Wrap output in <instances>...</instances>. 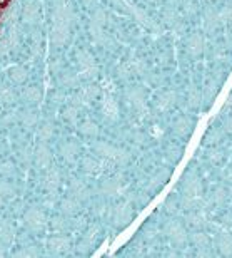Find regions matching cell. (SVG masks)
I'll list each match as a JSON object with an SVG mask.
<instances>
[{
  "label": "cell",
  "instance_id": "obj_1",
  "mask_svg": "<svg viewBox=\"0 0 232 258\" xmlns=\"http://www.w3.org/2000/svg\"><path fill=\"white\" fill-rule=\"evenodd\" d=\"M164 233L171 243L177 248H184V246L189 245V233L187 228H185L184 221H177V220H169L166 226H164Z\"/></svg>",
  "mask_w": 232,
  "mask_h": 258
},
{
  "label": "cell",
  "instance_id": "obj_2",
  "mask_svg": "<svg viewBox=\"0 0 232 258\" xmlns=\"http://www.w3.org/2000/svg\"><path fill=\"white\" fill-rule=\"evenodd\" d=\"M180 189L182 195L192 196V198H199L204 195V181L194 169H187L182 176V183H180Z\"/></svg>",
  "mask_w": 232,
  "mask_h": 258
},
{
  "label": "cell",
  "instance_id": "obj_3",
  "mask_svg": "<svg viewBox=\"0 0 232 258\" xmlns=\"http://www.w3.org/2000/svg\"><path fill=\"white\" fill-rule=\"evenodd\" d=\"M184 223L185 226H189V228H192V230H205V228H210L212 221L207 218V211L192 210V211H185Z\"/></svg>",
  "mask_w": 232,
  "mask_h": 258
},
{
  "label": "cell",
  "instance_id": "obj_4",
  "mask_svg": "<svg viewBox=\"0 0 232 258\" xmlns=\"http://www.w3.org/2000/svg\"><path fill=\"white\" fill-rule=\"evenodd\" d=\"M189 243H192L194 248H197L199 256L212 255V251H210V238H209V235L205 233V230H194L192 233L189 235Z\"/></svg>",
  "mask_w": 232,
  "mask_h": 258
},
{
  "label": "cell",
  "instance_id": "obj_5",
  "mask_svg": "<svg viewBox=\"0 0 232 258\" xmlns=\"http://www.w3.org/2000/svg\"><path fill=\"white\" fill-rule=\"evenodd\" d=\"M202 104L205 107H209L212 102L215 101V97H217L219 91H220V81L217 77H209L207 81L204 82L202 86Z\"/></svg>",
  "mask_w": 232,
  "mask_h": 258
},
{
  "label": "cell",
  "instance_id": "obj_6",
  "mask_svg": "<svg viewBox=\"0 0 232 258\" xmlns=\"http://www.w3.org/2000/svg\"><path fill=\"white\" fill-rule=\"evenodd\" d=\"M172 131H174V134L177 138L187 139L190 134H192V131H194V121L190 119L189 116L182 114L180 117H177V119H175L174 126H172Z\"/></svg>",
  "mask_w": 232,
  "mask_h": 258
},
{
  "label": "cell",
  "instance_id": "obj_7",
  "mask_svg": "<svg viewBox=\"0 0 232 258\" xmlns=\"http://www.w3.org/2000/svg\"><path fill=\"white\" fill-rule=\"evenodd\" d=\"M204 49H205V40L200 34H192L187 39V42H185V50H187V54L190 57H199V55H202Z\"/></svg>",
  "mask_w": 232,
  "mask_h": 258
},
{
  "label": "cell",
  "instance_id": "obj_8",
  "mask_svg": "<svg viewBox=\"0 0 232 258\" xmlns=\"http://www.w3.org/2000/svg\"><path fill=\"white\" fill-rule=\"evenodd\" d=\"M215 250L224 256L232 255V233L230 231L224 230L215 235Z\"/></svg>",
  "mask_w": 232,
  "mask_h": 258
},
{
  "label": "cell",
  "instance_id": "obj_9",
  "mask_svg": "<svg viewBox=\"0 0 232 258\" xmlns=\"http://www.w3.org/2000/svg\"><path fill=\"white\" fill-rule=\"evenodd\" d=\"M184 101H185V104H187V107L190 111L199 109V107L202 106V91H200L197 86L190 84L187 87V94H185Z\"/></svg>",
  "mask_w": 232,
  "mask_h": 258
},
{
  "label": "cell",
  "instance_id": "obj_10",
  "mask_svg": "<svg viewBox=\"0 0 232 258\" xmlns=\"http://www.w3.org/2000/svg\"><path fill=\"white\" fill-rule=\"evenodd\" d=\"M230 196L232 195H230L229 189L219 186L210 193L209 201H210V205H212V208H224V206L227 205V201L230 200Z\"/></svg>",
  "mask_w": 232,
  "mask_h": 258
},
{
  "label": "cell",
  "instance_id": "obj_11",
  "mask_svg": "<svg viewBox=\"0 0 232 258\" xmlns=\"http://www.w3.org/2000/svg\"><path fill=\"white\" fill-rule=\"evenodd\" d=\"M177 99H179L177 92L166 91L157 99V106H159V109H161V111H169V109H172L175 104H177Z\"/></svg>",
  "mask_w": 232,
  "mask_h": 258
},
{
  "label": "cell",
  "instance_id": "obj_12",
  "mask_svg": "<svg viewBox=\"0 0 232 258\" xmlns=\"http://www.w3.org/2000/svg\"><path fill=\"white\" fill-rule=\"evenodd\" d=\"M224 139V127H212L205 134V143L207 146H219Z\"/></svg>",
  "mask_w": 232,
  "mask_h": 258
},
{
  "label": "cell",
  "instance_id": "obj_13",
  "mask_svg": "<svg viewBox=\"0 0 232 258\" xmlns=\"http://www.w3.org/2000/svg\"><path fill=\"white\" fill-rule=\"evenodd\" d=\"M205 159L212 164H219L224 159V151L217 146H209V149L205 151Z\"/></svg>",
  "mask_w": 232,
  "mask_h": 258
},
{
  "label": "cell",
  "instance_id": "obj_14",
  "mask_svg": "<svg viewBox=\"0 0 232 258\" xmlns=\"http://www.w3.org/2000/svg\"><path fill=\"white\" fill-rule=\"evenodd\" d=\"M166 210H167V213H171V215H175V213H179V210H180V203L177 200H169L167 203H166Z\"/></svg>",
  "mask_w": 232,
  "mask_h": 258
},
{
  "label": "cell",
  "instance_id": "obj_15",
  "mask_svg": "<svg viewBox=\"0 0 232 258\" xmlns=\"http://www.w3.org/2000/svg\"><path fill=\"white\" fill-rule=\"evenodd\" d=\"M220 176H222L224 181L232 183V164H230V166H225V168L222 169V173H220Z\"/></svg>",
  "mask_w": 232,
  "mask_h": 258
},
{
  "label": "cell",
  "instance_id": "obj_16",
  "mask_svg": "<svg viewBox=\"0 0 232 258\" xmlns=\"http://www.w3.org/2000/svg\"><path fill=\"white\" fill-rule=\"evenodd\" d=\"M224 131H227V133H230L232 134V117H227V119L224 121Z\"/></svg>",
  "mask_w": 232,
  "mask_h": 258
},
{
  "label": "cell",
  "instance_id": "obj_17",
  "mask_svg": "<svg viewBox=\"0 0 232 258\" xmlns=\"http://www.w3.org/2000/svg\"><path fill=\"white\" fill-rule=\"evenodd\" d=\"M9 2H10V0H0V12H2L5 7H7Z\"/></svg>",
  "mask_w": 232,
  "mask_h": 258
},
{
  "label": "cell",
  "instance_id": "obj_18",
  "mask_svg": "<svg viewBox=\"0 0 232 258\" xmlns=\"http://www.w3.org/2000/svg\"><path fill=\"white\" fill-rule=\"evenodd\" d=\"M229 191H230V195H232V188H230V189H229Z\"/></svg>",
  "mask_w": 232,
  "mask_h": 258
}]
</instances>
